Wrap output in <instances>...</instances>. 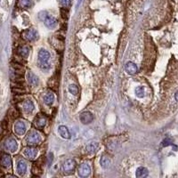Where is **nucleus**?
<instances>
[{"label": "nucleus", "instance_id": "nucleus-1", "mask_svg": "<svg viewBox=\"0 0 178 178\" xmlns=\"http://www.w3.org/2000/svg\"><path fill=\"white\" fill-rule=\"evenodd\" d=\"M37 65L38 67L44 71H47L51 65L49 64V60H50V53L44 49H40L38 52V55H37Z\"/></svg>", "mask_w": 178, "mask_h": 178}, {"label": "nucleus", "instance_id": "nucleus-2", "mask_svg": "<svg viewBox=\"0 0 178 178\" xmlns=\"http://www.w3.org/2000/svg\"><path fill=\"white\" fill-rule=\"evenodd\" d=\"M76 166H77V163H76L75 159H66L62 163V173H64L66 174H69L72 173L75 170Z\"/></svg>", "mask_w": 178, "mask_h": 178}, {"label": "nucleus", "instance_id": "nucleus-3", "mask_svg": "<svg viewBox=\"0 0 178 178\" xmlns=\"http://www.w3.org/2000/svg\"><path fill=\"white\" fill-rule=\"evenodd\" d=\"M41 142V136H40V134L36 132V131H33L31 133L29 134V136L26 137V143L30 145V146H33V145H37L39 143Z\"/></svg>", "mask_w": 178, "mask_h": 178}, {"label": "nucleus", "instance_id": "nucleus-4", "mask_svg": "<svg viewBox=\"0 0 178 178\" xmlns=\"http://www.w3.org/2000/svg\"><path fill=\"white\" fill-rule=\"evenodd\" d=\"M26 130H27L26 124L24 123L23 120H18V121H16V122L14 123V133L16 134L17 136H21L25 135Z\"/></svg>", "mask_w": 178, "mask_h": 178}, {"label": "nucleus", "instance_id": "nucleus-5", "mask_svg": "<svg viewBox=\"0 0 178 178\" xmlns=\"http://www.w3.org/2000/svg\"><path fill=\"white\" fill-rule=\"evenodd\" d=\"M5 148L10 152H15L18 150V144L14 137H9L5 142Z\"/></svg>", "mask_w": 178, "mask_h": 178}, {"label": "nucleus", "instance_id": "nucleus-6", "mask_svg": "<svg viewBox=\"0 0 178 178\" xmlns=\"http://www.w3.org/2000/svg\"><path fill=\"white\" fill-rule=\"evenodd\" d=\"M91 173V167L87 163H82L78 169V174L79 177H87Z\"/></svg>", "mask_w": 178, "mask_h": 178}, {"label": "nucleus", "instance_id": "nucleus-7", "mask_svg": "<svg viewBox=\"0 0 178 178\" xmlns=\"http://www.w3.org/2000/svg\"><path fill=\"white\" fill-rule=\"evenodd\" d=\"M44 24L46 27H47L48 29H55L56 26H57V19L55 18L54 16L52 15H49V14H47L46 17L44 18Z\"/></svg>", "mask_w": 178, "mask_h": 178}, {"label": "nucleus", "instance_id": "nucleus-8", "mask_svg": "<svg viewBox=\"0 0 178 178\" xmlns=\"http://www.w3.org/2000/svg\"><path fill=\"white\" fill-rule=\"evenodd\" d=\"M79 119H80V121H81L82 124H84V125H88V124H90V123L93 121L94 116H93V114H92L90 111H83V112L80 114Z\"/></svg>", "mask_w": 178, "mask_h": 178}, {"label": "nucleus", "instance_id": "nucleus-9", "mask_svg": "<svg viewBox=\"0 0 178 178\" xmlns=\"http://www.w3.org/2000/svg\"><path fill=\"white\" fill-rule=\"evenodd\" d=\"M16 171L20 176H22L25 174L27 171V163L24 159H20L17 162V167H16Z\"/></svg>", "mask_w": 178, "mask_h": 178}, {"label": "nucleus", "instance_id": "nucleus-10", "mask_svg": "<svg viewBox=\"0 0 178 178\" xmlns=\"http://www.w3.org/2000/svg\"><path fill=\"white\" fill-rule=\"evenodd\" d=\"M99 144L97 143V142H91V143H89L87 145H86V147H85V151H86V153L87 154H89V155H93V154H95L97 151H98V149H99Z\"/></svg>", "mask_w": 178, "mask_h": 178}, {"label": "nucleus", "instance_id": "nucleus-11", "mask_svg": "<svg viewBox=\"0 0 178 178\" xmlns=\"http://www.w3.org/2000/svg\"><path fill=\"white\" fill-rule=\"evenodd\" d=\"M125 70L127 74L129 75H135L137 70H138V68L136 66V64H135L132 62H127L126 64H125Z\"/></svg>", "mask_w": 178, "mask_h": 178}, {"label": "nucleus", "instance_id": "nucleus-12", "mask_svg": "<svg viewBox=\"0 0 178 178\" xmlns=\"http://www.w3.org/2000/svg\"><path fill=\"white\" fill-rule=\"evenodd\" d=\"M24 38L27 41H34L37 38V32L34 29H27L24 32Z\"/></svg>", "mask_w": 178, "mask_h": 178}, {"label": "nucleus", "instance_id": "nucleus-13", "mask_svg": "<svg viewBox=\"0 0 178 178\" xmlns=\"http://www.w3.org/2000/svg\"><path fill=\"white\" fill-rule=\"evenodd\" d=\"M47 124V118L43 115H38L34 120V125L37 128H43Z\"/></svg>", "mask_w": 178, "mask_h": 178}, {"label": "nucleus", "instance_id": "nucleus-14", "mask_svg": "<svg viewBox=\"0 0 178 178\" xmlns=\"http://www.w3.org/2000/svg\"><path fill=\"white\" fill-rule=\"evenodd\" d=\"M27 80H28L29 84L32 86H36L39 83V79H38L37 76L36 74H34L32 71H29L27 73Z\"/></svg>", "mask_w": 178, "mask_h": 178}, {"label": "nucleus", "instance_id": "nucleus-15", "mask_svg": "<svg viewBox=\"0 0 178 178\" xmlns=\"http://www.w3.org/2000/svg\"><path fill=\"white\" fill-rule=\"evenodd\" d=\"M25 157H27L28 159H33L37 157V150L34 147H27L24 149V151H23Z\"/></svg>", "mask_w": 178, "mask_h": 178}, {"label": "nucleus", "instance_id": "nucleus-16", "mask_svg": "<svg viewBox=\"0 0 178 178\" xmlns=\"http://www.w3.org/2000/svg\"><path fill=\"white\" fill-rule=\"evenodd\" d=\"M58 133L61 136V137H62L63 139H70L71 137V135L69 131V129L67 128V126L62 125L58 127Z\"/></svg>", "mask_w": 178, "mask_h": 178}, {"label": "nucleus", "instance_id": "nucleus-17", "mask_svg": "<svg viewBox=\"0 0 178 178\" xmlns=\"http://www.w3.org/2000/svg\"><path fill=\"white\" fill-rule=\"evenodd\" d=\"M22 107H23V110L24 111L27 113V114H30L34 111L35 110V105H34V103L31 101V100H26L23 104H22Z\"/></svg>", "mask_w": 178, "mask_h": 178}, {"label": "nucleus", "instance_id": "nucleus-18", "mask_svg": "<svg viewBox=\"0 0 178 178\" xmlns=\"http://www.w3.org/2000/svg\"><path fill=\"white\" fill-rule=\"evenodd\" d=\"M55 100V96L52 92L47 93L46 95L44 96V103H46L47 106H51L54 103Z\"/></svg>", "mask_w": 178, "mask_h": 178}, {"label": "nucleus", "instance_id": "nucleus-19", "mask_svg": "<svg viewBox=\"0 0 178 178\" xmlns=\"http://www.w3.org/2000/svg\"><path fill=\"white\" fill-rule=\"evenodd\" d=\"M148 169L144 167H139L136 171V176L138 178H144L146 176H148Z\"/></svg>", "mask_w": 178, "mask_h": 178}, {"label": "nucleus", "instance_id": "nucleus-20", "mask_svg": "<svg viewBox=\"0 0 178 178\" xmlns=\"http://www.w3.org/2000/svg\"><path fill=\"white\" fill-rule=\"evenodd\" d=\"M1 165L5 167H9L11 165H12V159H11V157L8 155V154H4L2 157H1Z\"/></svg>", "mask_w": 178, "mask_h": 178}, {"label": "nucleus", "instance_id": "nucleus-21", "mask_svg": "<svg viewBox=\"0 0 178 178\" xmlns=\"http://www.w3.org/2000/svg\"><path fill=\"white\" fill-rule=\"evenodd\" d=\"M100 165H101V167H102L103 168H104V169L108 168V167L111 166V159H110V158L103 155V156L101 158V159H100Z\"/></svg>", "mask_w": 178, "mask_h": 178}, {"label": "nucleus", "instance_id": "nucleus-22", "mask_svg": "<svg viewBox=\"0 0 178 178\" xmlns=\"http://www.w3.org/2000/svg\"><path fill=\"white\" fill-rule=\"evenodd\" d=\"M18 54H19L20 56H22L23 58H27L29 54V48L28 47H26V46H23V47L19 48Z\"/></svg>", "mask_w": 178, "mask_h": 178}, {"label": "nucleus", "instance_id": "nucleus-23", "mask_svg": "<svg viewBox=\"0 0 178 178\" xmlns=\"http://www.w3.org/2000/svg\"><path fill=\"white\" fill-rule=\"evenodd\" d=\"M33 5L32 0H19V6L22 8H29Z\"/></svg>", "mask_w": 178, "mask_h": 178}, {"label": "nucleus", "instance_id": "nucleus-24", "mask_svg": "<svg viewBox=\"0 0 178 178\" xmlns=\"http://www.w3.org/2000/svg\"><path fill=\"white\" fill-rule=\"evenodd\" d=\"M136 95L139 98H144V89L143 86H137L136 88Z\"/></svg>", "mask_w": 178, "mask_h": 178}, {"label": "nucleus", "instance_id": "nucleus-25", "mask_svg": "<svg viewBox=\"0 0 178 178\" xmlns=\"http://www.w3.org/2000/svg\"><path fill=\"white\" fill-rule=\"evenodd\" d=\"M68 90L71 95H77L78 93V87L76 85H70L69 87H68Z\"/></svg>", "mask_w": 178, "mask_h": 178}, {"label": "nucleus", "instance_id": "nucleus-26", "mask_svg": "<svg viewBox=\"0 0 178 178\" xmlns=\"http://www.w3.org/2000/svg\"><path fill=\"white\" fill-rule=\"evenodd\" d=\"M60 3L64 9H68L71 6V0H60Z\"/></svg>", "mask_w": 178, "mask_h": 178}, {"label": "nucleus", "instance_id": "nucleus-27", "mask_svg": "<svg viewBox=\"0 0 178 178\" xmlns=\"http://www.w3.org/2000/svg\"><path fill=\"white\" fill-rule=\"evenodd\" d=\"M53 159H54V154L52 152H50L48 155H47V164L48 166H50L53 162Z\"/></svg>", "mask_w": 178, "mask_h": 178}, {"label": "nucleus", "instance_id": "nucleus-28", "mask_svg": "<svg viewBox=\"0 0 178 178\" xmlns=\"http://www.w3.org/2000/svg\"><path fill=\"white\" fill-rule=\"evenodd\" d=\"M170 144H172V141L169 138H166L162 142V146H164V147H166L167 145H170Z\"/></svg>", "mask_w": 178, "mask_h": 178}, {"label": "nucleus", "instance_id": "nucleus-29", "mask_svg": "<svg viewBox=\"0 0 178 178\" xmlns=\"http://www.w3.org/2000/svg\"><path fill=\"white\" fill-rule=\"evenodd\" d=\"M174 99H175V101H177V92H175V94H174Z\"/></svg>", "mask_w": 178, "mask_h": 178}, {"label": "nucleus", "instance_id": "nucleus-30", "mask_svg": "<svg viewBox=\"0 0 178 178\" xmlns=\"http://www.w3.org/2000/svg\"><path fill=\"white\" fill-rule=\"evenodd\" d=\"M0 3H1V0H0Z\"/></svg>", "mask_w": 178, "mask_h": 178}]
</instances>
